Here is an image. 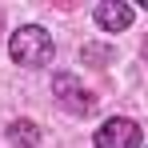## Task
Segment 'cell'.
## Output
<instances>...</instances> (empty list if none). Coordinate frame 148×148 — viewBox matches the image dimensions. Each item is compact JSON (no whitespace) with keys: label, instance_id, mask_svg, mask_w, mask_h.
<instances>
[{"label":"cell","instance_id":"5","mask_svg":"<svg viewBox=\"0 0 148 148\" xmlns=\"http://www.w3.org/2000/svg\"><path fill=\"white\" fill-rule=\"evenodd\" d=\"M4 136H8L16 148H36V144H40V128H36L32 120H12Z\"/></svg>","mask_w":148,"mask_h":148},{"label":"cell","instance_id":"2","mask_svg":"<svg viewBox=\"0 0 148 148\" xmlns=\"http://www.w3.org/2000/svg\"><path fill=\"white\" fill-rule=\"evenodd\" d=\"M52 96H56V104H60L64 112H72V116H88V112L96 108V96L80 84L76 72H56L52 76Z\"/></svg>","mask_w":148,"mask_h":148},{"label":"cell","instance_id":"6","mask_svg":"<svg viewBox=\"0 0 148 148\" xmlns=\"http://www.w3.org/2000/svg\"><path fill=\"white\" fill-rule=\"evenodd\" d=\"M80 60L92 64V68H108V64L116 60V52L108 48V44H84V48H80Z\"/></svg>","mask_w":148,"mask_h":148},{"label":"cell","instance_id":"4","mask_svg":"<svg viewBox=\"0 0 148 148\" xmlns=\"http://www.w3.org/2000/svg\"><path fill=\"white\" fill-rule=\"evenodd\" d=\"M92 16H96V24L104 32H124V28H132V20H136V8L132 4H120V0H100Z\"/></svg>","mask_w":148,"mask_h":148},{"label":"cell","instance_id":"3","mask_svg":"<svg viewBox=\"0 0 148 148\" xmlns=\"http://www.w3.org/2000/svg\"><path fill=\"white\" fill-rule=\"evenodd\" d=\"M92 144L96 148H140L144 144V132H140V124L128 120V116H108L96 128Z\"/></svg>","mask_w":148,"mask_h":148},{"label":"cell","instance_id":"1","mask_svg":"<svg viewBox=\"0 0 148 148\" xmlns=\"http://www.w3.org/2000/svg\"><path fill=\"white\" fill-rule=\"evenodd\" d=\"M8 56L20 68H44V64H52V56H56V40H52L48 28L24 24V28H16L8 36Z\"/></svg>","mask_w":148,"mask_h":148}]
</instances>
